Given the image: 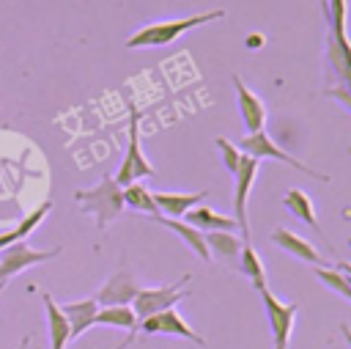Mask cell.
<instances>
[{
	"mask_svg": "<svg viewBox=\"0 0 351 349\" xmlns=\"http://www.w3.org/2000/svg\"><path fill=\"white\" fill-rule=\"evenodd\" d=\"M74 201L80 203L82 212L93 214L96 217V228L104 231L123 212V187L112 176H101L99 184H93L88 190H77Z\"/></svg>",
	"mask_w": 351,
	"mask_h": 349,
	"instance_id": "1",
	"label": "cell"
},
{
	"mask_svg": "<svg viewBox=\"0 0 351 349\" xmlns=\"http://www.w3.org/2000/svg\"><path fill=\"white\" fill-rule=\"evenodd\" d=\"M225 11L222 8H211L206 14H195V16H184V19H170V22H154V25H145L140 27L134 36H129L126 47L129 49H140V47H165L170 41H176L178 36L206 25V22H214V19H222Z\"/></svg>",
	"mask_w": 351,
	"mask_h": 349,
	"instance_id": "2",
	"label": "cell"
},
{
	"mask_svg": "<svg viewBox=\"0 0 351 349\" xmlns=\"http://www.w3.org/2000/svg\"><path fill=\"white\" fill-rule=\"evenodd\" d=\"M126 135H129V143H126V154L121 159V168L118 173L112 176L121 187H129L140 179H151L156 170L154 165L145 159L143 148H140V113L134 104H129V126H126Z\"/></svg>",
	"mask_w": 351,
	"mask_h": 349,
	"instance_id": "3",
	"label": "cell"
},
{
	"mask_svg": "<svg viewBox=\"0 0 351 349\" xmlns=\"http://www.w3.org/2000/svg\"><path fill=\"white\" fill-rule=\"evenodd\" d=\"M181 283H189V275H181L176 283H167V286H156V289H140L137 297L132 300V311L137 316V322L154 316V313H162L167 308H176L181 300L189 297L186 289H181Z\"/></svg>",
	"mask_w": 351,
	"mask_h": 349,
	"instance_id": "4",
	"label": "cell"
},
{
	"mask_svg": "<svg viewBox=\"0 0 351 349\" xmlns=\"http://www.w3.org/2000/svg\"><path fill=\"white\" fill-rule=\"evenodd\" d=\"M244 154H250V157H255V159H277V162H285L288 168H296L299 173H304V176H310V179H315V181H329V176L326 173H318V170H310L304 162H299L296 157H291L288 151H282L269 135H266V129H261V132H252V135H247L244 140H241V146H239Z\"/></svg>",
	"mask_w": 351,
	"mask_h": 349,
	"instance_id": "5",
	"label": "cell"
},
{
	"mask_svg": "<svg viewBox=\"0 0 351 349\" xmlns=\"http://www.w3.org/2000/svg\"><path fill=\"white\" fill-rule=\"evenodd\" d=\"M236 187H233V220L241 228V242H250V225H247V201H250V190L255 184L258 176V159L244 154L239 168H236Z\"/></svg>",
	"mask_w": 351,
	"mask_h": 349,
	"instance_id": "6",
	"label": "cell"
},
{
	"mask_svg": "<svg viewBox=\"0 0 351 349\" xmlns=\"http://www.w3.org/2000/svg\"><path fill=\"white\" fill-rule=\"evenodd\" d=\"M58 253H60V247H52V250H33V247L25 245V239L8 245L5 253L0 256V289H3L14 275H19L22 269H27V267H33V264H44V261L55 258Z\"/></svg>",
	"mask_w": 351,
	"mask_h": 349,
	"instance_id": "7",
	"label": "cell"
},
{
	"mask_svg": "<svg viewBox=\"0 0 351 349\" xmlns=\"http://www.w3.org/2000/svg\"><path fill=\"white\" fill-rule=\"evenodd\" d=\"M137 335H181L186 341H195L197 346H206V338L200 333H195L176 308H167L162 313H154L148 319H143L137 324Z\"/></svg>",
	"mask_w": 351,
	"mask_h": 349,
	"instance_id": "8",
	"label": "cell"
},
{
	"mask_svg": "<svg viewBox=\"0 0 351 349\" xmlns=\"http://www.w3.org/2000/svg\"><path fill=\"white\" fill-rule=\"evenodd\" d=\"M261 300H263V311L269 316V327H271V335H274V346H288V338H291V330H293V319H296V302H282L277 300L269 289L258 291Z\"/></svg>",
	"mask_w": 351,
	"mask_h": 349,
	"instance_id": "9",
	"label": "cell"
},
{
	"mask_svg": "<svg viewBox=\"0 0 351 349\" xmlns=\"http://www.w3.org/2000/svg\"><path fill=\"white\" fill-rule=\"evenodd\" d=\"M230 80H233V88H236V104H239V115H241V121H244V129H247L250 135H252V132H261V129L266 126V104H263V99L255 96V93L241 82L239 74H233Z\"/></svg>",
	"mask_w": 351,
	"mask_h": 349,
	"instance_id": "10",
	"label": "cell"
},
{
	"mask_svg": "<svg viewBox=\"0 0 351 349\" xmlns=\"http://www.w3.org/2000/svg\"><path fill=\"white\" fill-rule=\"evenodd\" d=\"M137 291H140V286L134 283L132 272L118 269V272H112V275L107 278V283L96 291L93 300H96L101 308H110V305H132V300L137 297Z\"/></svg>",
	"mask_w": 351,
	"mask_h": 349,
	"instance_id": "11",
	"label": "cell"
},
{
	"mask_svg": "<svg viewBox=\"0 0 351 349\" xmlns=\"http://www.w3.org/2000/svg\"><path fill=\"white\" fill-rule=\"evenodd\" d=\"M271 242H274L277 247H282L285 253L296 256L299 261H307V264H313V267H329V261H326L304 236H299V234H293V231H288V228H274V231H271Z\"/></svg>",
	"mask_w": 351,
	"mask_h": 349,
	"instance_id": "12",
	"label": "cell"
},
{
	"mask_svg": "<svg viewBox=\"0 0 351 349\" xmlns=\"http://www.w3.org/2000/svg\"><path fill=\"white\" fill-rule=\"evenodd\" d=\"M93 324H104V327H121V330H129V335L115 346V349H129L132 341L137 338V316L132 311V305H110V308H99Z\"/></svg>",
	"mask_w": 351,
	"mask_h": 349,
	"instance_id": "13",
	"label": "cell"
},
{
	"mask_svg": "<svg viewBox=\"0 0 351 349\" xmlns=\"http://www.w3.org/2000/svg\"><path fill=\"white\" fill-rule=\"evenodd\" d=\"M154 195V203L159 209L162 217H184L189 209L200 206V201L208 195V190H200V192H151Z\"/></svg>",
	"mask_w": 351,
	"mask_h": 349,
	"instance_id": "14",
	"label": "cell"
},
{
	"mask_svg": "<svg viewBox=\"0 0 351 349\" xmlns=\"http://www.w3.org/2000/svg\"><path fill=\"white\" fill-rule=\"evenodd\" d=\"M60 313L66 316L69 327H71V338H80L88 327H93V319L99 313V302L93 297L88 300H77V302H66V305H58Z\"/></svg>",
	"mask_w": 351,
	"mask_h": 349,
	"instance_id": "15",
	"label": "cell"
},
{
	"mask_svg": "<svg viewBox=\"0 0 351 349\" xmlns=\"http://www.w3.org/2000/svg\"><path fill=\"white\" fill-rule=\"evenodd\" d=\"M44 300V311H47V327H49V349H66V344L71 341V327L66 322V316L60 313L58 302L52 300V294H41Z\"/></svg>",
	"mask_w": 351,
	"mask_h": 349,
	"instance_id": "16",
	"label": "cell"
},
{
	"mask_svg": "<svg viewBox=\"0 0 351 349\" xmlns=\"http://www.w3.org/2000/svg\"><path fill=\"white\" fill-rule=\"evenodd\" d=\"M326 58H329L332 71L337 74V80L351 82V41H348V36L337 38L326 30Z\"/></svg>",
	"mask_w": 351,
	"mask_h": 349,
	"instance_id": "17",
	"label": "cell"
},
{
	"mask_svg": "<svg viewBox=\"0 0 351 349\" xmlns=\"http://www.w3.org/2000/svg\"><path fill=\"white\" fill-rule=\"evenodd\" d=\"M151 220H156V223H162L165 228H170V231H176L181 239H184V245L197 256V258H203V261H211V256H208V247H206V236H203V231H197L195 225H189V223H184V220H173V217H151Z\"/></svg>",
	"mask_w": 351,
	"mask_h": 349,
	"instance_id": "18",
	"label": "cell"
},
{
	"mask_svg": "<svg viewBox=\"0 0 351 349\" xmlns=\"http://www.w3.org/2000/svg\"><path fill=\"white\" fill-rule=\"evenodd\" d=\"M282 203H285V209H288L293 217H299L302 223H307L315 234H324V228H321V223H318V217H315V206H313V201H310V195H307L304 190H299V187L285 190Z\"/></svg>",
	"mask_w": 351,
	"mask_h": 349,
	"instance_id": "19",
	"label": "cell"
},
{
	"mask_svg": "<svg viewBox=\"0 0 351 349\" xmlns=\"http://www.w3.org/2000/svg\"><path fill=\"white\" fill-rule=\"evenodd\" d=\"M184 217H186L184 223H189V225H195L197 231H206V234L208 231H233L236 228L233 217H225V214H219V212H214L208 206H195Z\"/></svg>",
	"mask_w": 351,
	"mask_h": 349,
	"instance_id": "20",
	"label": "cell"
},
{
	"mask_svg": "<svg viewBox=\"0 0 351 349\" xmlns=\"http://www.w3.org/2000/svg\"><path fill=\"white\" fill-rule=\"evenodd\" d=\"M206 236V247H208V256H219L225 261H239V253H241V239L233 236L230 231H208L203 234Z\"/></svg>",
	"mask_w": 351,
	"mask_h": 349,
	"instance_id": "21",
	"label": "cell"
},
{
	"mask_svg": "<svg viewBox=\"0 0 351 349\" xmlns=\"http://www.w3.org/2000/svg\"><path fill=\"white\" fill-rule=\"evenodd\" d=\"M239 269H241L244 278H250V283L255 286V291H263V289H266V269H263V261H261V256L255 253V247H252L250 242H241Z\"/></svg>",
	"mask_w": 351,
	"mask_h": 349,
	"instance_id": "22",
	"label": "cell"
},
{
	"mask_svg": "<svg viewBox=\"0 0 351 349\" xmlns=\"http://www.w3.org/2000/svg\"><path fill=\"white\" fill-rule=\"evenodd\" d=\"M123 206H129V209H134V212H143V214H148V217H159V209H156V203H154L151 190H148L145 184H140V181L123 187Z\"/></svg>",
	"mask_w": 351,
	"mask_h": 349,
	"instance_id": "23",
	"label": "cell"
},
{
	"mask_svg": "<svg viewBox=\"0 0 351 349\" xmlns=\"http://www.w3.org/2000/svg\"><path fill=\"white\" fill-rule=\"evenodd\" d=\"M346 16H348L346 0H329V8H326V27H329L332 36H337V38L346 36Z\"/></svg>",
	"mask_w": 351,
	"mask_h": 349,
	"instance_id": "24",
	"label": "cell"
},
{
	"mask_svg": "<svg viewBox=\"0 0 351 349\" xmlns=\"http://www.w3.org/2000/svg\"><path fill=\"white\" fill-rule=\"evenodd\" d=\"M49 209H52V203H49V201H44L38 209H33L27 217H22V223H19L16 228H11V231H14V236H16V242H19V239H25V236H30V231L41 225V220L49 214Z\"/></svg>",
	"mask_w": 351,
	"mask_h": 349,
	"instance_id": "25",
	"label": "cell"
},
{
	"mask_svg": "<svg viewBox=\"0 0 351 349\" xmlns=\"http://www.w3.org/2000/svg\"><path fill=\"white\" fill-rule=\"evenodd\" d=\"M217 143V148H219V157H222V165L230 170V173H236V168H239V162H241V157H244V151L239 148V146H233L228 137H217L214 140Z\"/></svg>",
	"mask_w": 351,
	"mask_h": 349,
	"instance_id": "26",
	"label": "cell"
},
{
	"mask_svg": "<svg viewBox=\"0 0 351 349\" xmlns=\"http://www.w3.org/2000/svg\"><path fill=\"white\" fill-rule=\"evenodd\" d=\"M329 99H337L348 113H351V88H346V85H335V88H326L324 91Z\"/></svg>",
	"mask_w": 351,
	"mask_h": 349,
	"instance_id": "27",
	"label": "cell"
},
{
	"mask_svg": "<svg viewBox=\"0 0 351 349\" xmlns=\"http://www.w3.org/2000/svg\"><path fill=\"white\" fill-rule=\"evenodd\" d=\"M14 242H16L14 231H5V234H0V250H3V247H8V245H14Z\"/></svg>",
	"mask_w": 351,
	"mask_h": 349,
	"instance_id": "28",
	"label": "cell"
},
{
	"mask_svg": "<svg viewBox=\"0 0 351 349\" xmlns=\"http://www.w3.org/2000/svg\"><path fill=\"white\" fill-rule=\"evenodd\" d=\"M340 333H343V338H346V344H348V349H351V327H348V324H340Z\"/></svg>",
	"mask_w": 351,
	"mask_h": 349,
	"instance_id": "29",
	"label": "cell"
},
{
	"mask_svg": "<svg viewBox=\"0 0 351 349\" xmlns=\"http://www.w3.org/2000/svg\"><path fill=\"white\" fill-rule=\"evenodd\" d=\"M247 44H250V47H261V44H263V38H261V36H250V41H247Z\"/></svg>",
	"mask_w": 351,
	"mask_h": 349,
	"instance_id": "30",
	"label": "cell"
},
{
	"mask_svg": "<svg viewBox=\"0 0 351 349\" xmlns=\"http://www.w3.org/2000/svg\"><path fill=\"white\" fill-rule=\"evenodd\" d=\"M337 269H340V272H346V275L351 278V264H346V261H340V264H337Z\"/></svg>",
	"mask_w": 351,
	"mask_h": 349,
	"instance_id": "31",
	"label": "cell"
},
{
	"mask_svg": "<svg viewBox=\"0 0 351 349\" xmlns=\"http://www.w3.org/2000/svg\"><path fill=\"white\" fill-rule=\"evenodd\" d=\"M318 5H321V11H324V19H326V8H329V0H318Z\"/></svg>",
	"mask_w": 351,
	"mask_h": 349,
	"instance_id": "32",
	"label": "cell"
},
{
	"mask_svg": "<svg viewBox=\"0 0 351 349\" xmlns=\"http://www.w3.org/2000/svg\"><path fill=\"white\" fill-rule=\"evenodd\" d=\"M27 341H30V338H27V335H25V338H22V341H19V346H16V349H25V346H27Z\"/></svg>",
	"mask_w": 351,
	"mask_h": 349,
	"instance_id": "33",
	"label": "cell"
},
{
	"mask_svg": "<svg viewBox=\"0 0 351 349\" xmlns=\"http://www.w3.org/2000/svg\"><path fill=\"white\" fill-rule=\"evenodd\" d=\"M274 349H285V346H274Z\"/></svg>",
	"mask_w": 351,
	"mask_h": 349,
	"instance_id": "34",
	"label": "cell"
}]
</instances>
